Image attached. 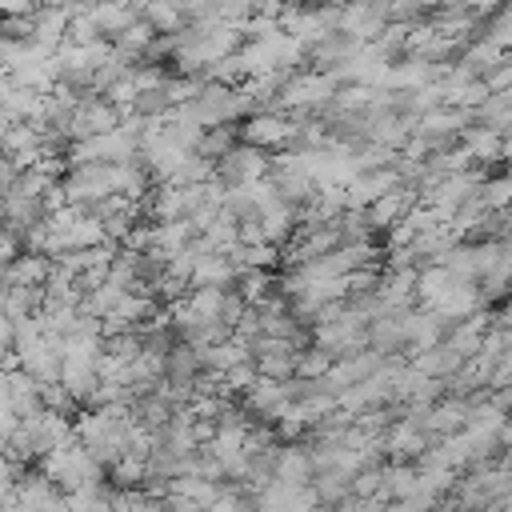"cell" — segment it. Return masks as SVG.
Listing matches in <instances>:
<instances>
[{
  "instance_id": "6da1fadb",
  "label": "cell",
  "mask_w": 512,
  "mask_h": 512,
  "mask_svg": "<svg viewBox=\"0 0 512 512\" xmlns=\"http://www.w3.org/2000/svg\"><path fill=\"white\" fill-rule=\"evenodd\" d=\"M268 172H272V152H268V148H256V144H248V140H240L224 160H216V176H220L228 188L252 184V180H260V176H268Z\"/></svg>"
}]
</instances>
